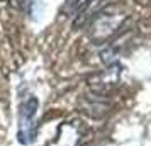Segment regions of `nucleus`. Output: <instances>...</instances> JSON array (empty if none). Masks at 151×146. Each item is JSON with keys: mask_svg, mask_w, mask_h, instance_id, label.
Here are the masks:
<instances>
[{"mask_svg": "<svg viewBox=\"0 0 151 146\" xmlns=\"http://www.w3.org/2000/svg\"><path fill=\"white\" fill-rule=\"evenodd\" d=\"M36 111H37V99L29 97L21 107V124H19V141L24 145L32 143L36 136Z\"/></svg>", "mask_w": 151, "mask_h": 146, "instance_id": "nucleus-1", "label": "nucleus"}, {"mask_svg": "<svg viewBox=\"0 0 151 146\" xmlns=\"http://www.w3.org/2000/svg\"><path fill=\"white\" fill-rule=\"evenodd\" d=\"M119 15L117 14H104V12H97V15L92 21V37L93 41H105L110 36L116 34L119 29Z\"/></svg>", "mask_w": 151, "mask_h": 146, "instance_id": "nucleus-2", "label": "nucleus"}, {"mask_svg": "<svg viewBox=\"0 0 151 146\" xmlns=\"http://www.w3.org/2000/svg\"><path fill=\"white\" fill-rule=\"evenodd\" d=\"M82 141V127L76 122H66L60 127L58 136L51 146H80Z\"/></svg>", "mask_w": 151, "mask_h": 146, "instance_id": "nucleus-3", "label": "nucleus"}, {"mask_svg": "<svg viewBox=\"0 0 151 146\" xmlns=\"http://www.w3.org/2000/svg\"><path fill=\"white\" fill-rule=\"evenodd\" d=\"M117 80H119V70L117 68H109L102 71V73H99L95 77L90 80V87L97 92V93H105V92H109L110 88H114L117 83Z\"/></svg>", "mask_w": 151, "mask_h": 146, "instance_id": "nucleus-4", "label": "nucleus"}, {"mask_svg": "<svg viewBox=\"0 0 151 146\" xmlns=\"http://www.w3.org/2000/svg\"><path fill=\"white\" fill-rule=\"evenodd\" d=\"M82 107H83V111L87 112L88 116H92V117H102L104 114H107V111H109V104L100 97L85 99Z\"/></svg>", "mask_w": 151, "mask_h": 146, "instance_id": "nucleus-5", "label": "nucleus"}, {"mask_svg": "<svg viewBox=\"0 0 151 146\" xmlns=\"http://www.w3.org/2000/svg\"><path fill=\"white\" fill-rule=\"evenodd\" d=\"M10 2H12V5H15V7H19L22 4V0H10Z\"/></svg>", "mask_w": 151, "mask_h": 146, "instance_id": "nucleus-6", "label": "nucleus"}]
</instances>
